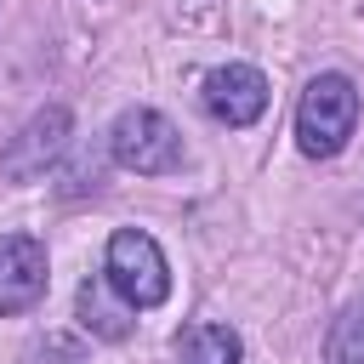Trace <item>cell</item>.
Segmentation results:
<instances>
[{
	"label": "cell",
	"mask_w": 364,
	"mask_h": 364,
	"mask_svg": "<svg viewBox=\"0 0 364 364\" xmlns=\"http://www.w3.org/2000/svg\"><path fill=\"white\" fill-rule=\"evenodd\" d=\"M63 148H68V114H63V108H46V114H34V119L23 125V136L6 148V171H11L17 182H28V176H40Z\"/></svg>",
	"instance_id": "8992f818"
},
{
	"label": "cell",
	"mask_w": 364,
	"mask_h": 364,
	"mask_svg": "<svg viewBox=\"0 0 364 364\" xmlns=\"http://www.w3.org/2000/svg\"><path fill=\"white\" fill-rule=\"evenodd\" d=\"M108 279L131 307H159L171 296V267L142 228H119L108 239Z\"/></svg>",
	"instance_id": "3957f363"
},
{
	"label": "cell",
	"mask_w": 364,
	"mask_h": 364,
	"mask_svg": "<svg viewBox=\"0 0 364 364\" xmlns=\"http://www.w3.org/2000/svg\"><path fill=\"white\" fill-rule=\"evenodd\" d=\"M108 148L136 176H165V171L182 165V131L154 108H125L114 119V131H108Z\"/></svg>",
	"instance_id": "7a4b0ae2"
},
{
	"label": "cell",
	"mask_w": 364,
	"mask_h": 364,
	"mask_svg": "<svg viewBox=\"0 0 364 364\" xmlns=\"http://www.w3.org/2000/svg\"><path fill=\"white\" fill-rule=\"evenodd\" d=\"M80 324L97 336V341H125L131 336V301L114 290L108 273H91L80 284Z\"/></svg>",
	"instance_id": "52a82bcc"
},
{
	"label": "cell",
	"mask_w": 364,
	"mask_h": 364,
	"mask_svg": "<svg viewBox=\"0 0 364 364\" xmlns=\"http://www.w3.org/2000/svg\"><path fill=\"white\" fill-rule=\"evenodd\" d=\"M205 108L216 119H228V125H256L267 114V80H262V68H250V63L216 68L205 80Z\"/></svg>",
	"instance_id": "5b68a950"
},
{
	"label": "cell",
	"mask_w": 364,
	"mask_h": 364,
	"mask_svg": "<svg viewBox=\"0 0 364 364\" xmlns=\"http://www.w3.org/2000/svg\"><path fill=\"white\" fill-rule=\"evenodd\" d=\"M176 358L182 364H239V336L228 324H188L176 336Z\"/></svg>",
	"instance_id": "ba28073f"
},
{
	"label": "cell",
	"mask_w": 364,
	"mask_h": 364,
	"mask_svg": "<svg viewBox=\"0 0 364 364\" xmlns=\"http://www.w3.org/2000/svg\"><path fill=\"white\" fill-rule=\"evenodd\" d=\"M324 364H364V301H353L324 341Z\"/></svg>",
	"instance_id": "9c48e42d"
},
{
	"label": "cell",
	"mask_w": 364,
	"mask_h": 364,
	"mask_svg": "<svg viewBox=\"0 0 364 364\" xmlns=\"http://www.w3.org/2000/svg\"><path fill=\"white\" fill-rule=\"evenodd\" d=\"M28 364H85V347L74 341V336H46V341H34L28 347Z\"/></svg>",
	"instance_id": "30bf717a"
},
{
	"label": "cell",
	"mask_w": 364,
	"mask_h": 364,
	"mask_svg": "<svg viewBox=\"0 0 364 364\" xmlns=\"http://www.w3.org/2000/svg\"><path fill=\"white\" fill-rule=\"evenodd\" d=\"M46 296V245L28 233H0V313H23Z\"/></svg>",
	"instance_id": "277c9868"
},
{
	"label": "cell",
	"mask_w": 364,
	"mask_h": 364,
	"mask_svg": "<svg viewBox=\"0 0 364 364\" xmlns=\"http://www.w3.org/2000/svg\"><path fill=\"white\" fill-rule=\"evenodd\" d=\"M353 125H358V85L347 74H318L301 91V102H296V142H301V154H313V159L341 154Z\"/></svg>",
	"instance_id": "6da1fadb"
}]
</instances>
